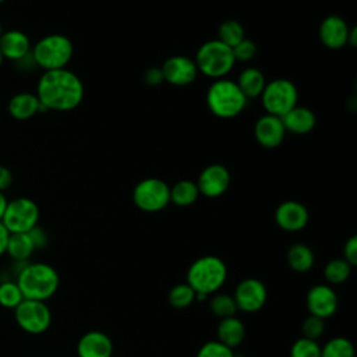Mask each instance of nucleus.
I'll return each mask as SVG.
<instances>
[{
	"mask_svg": "<svg viewBox=\"0 0 357 357\" xmlns=\"http://www.w3.org/2000/svg\"><path fill=\"white\" fill-rule=\"evenodd\" d=\"M290 357H321V346L317 340L301 336L291 344Z\"/></svg>",
	"mask_w": 357,
	"mask_h": 357,
	"instance_id": "473e14b6",
	"label": "nucleus"
},
{
	"mask_svg": "<svg viewBox=\"0 0 357 357\" xmlns=\"http://www.w3.org/2000/svg\"><path fill=\"white\" fill-rule=\"evenodd\" d=\"M0 53L3 59L20 61L31 53V40L26 33L18 29L4 31L0 38Z\"/></svg>",
	"mask_w": 357,
	"mask_h": 357,
	"instance_id": "6ab92c4d",
	"label": "nucleus"
},
{
	"mask_svg": "<svg viewBox=\"0 0 357 357\" xmlns=\"http://www.w3.org/2000/svg\"><path fill=\"white\" fill-rule=\"evenodd\" d=\"M324 331H325V319L314 315H308L301 325L303 336L312 340H317L318 337H321Z\"/></svg>",
	"mask_w": 357,
	"mask_h": 357,
	"instance_id": "f704fd0d",
	"label": "nucleus"
},
{
	"mask_svg": "<svg viewBox=\"0 0 357 357\" xmlns=\"http://www.w3.org/2000/svg\"><path fill=\"white\" fill-rule=\"evenodd\" d=\"M230 180V172L226 166L220 163H212L201 172L195 183L199 194L206 198H218L227 191Z\"/></svg>",
	"mask_w": 357,
	"mask_h": 357,
	"instance_id": "4468645a",
	"label": "nucleus"
},
{
	"mask_svg": "<svg viewBox=\"0 0 357 357\" xmlns=\"http://www.w3.org/2000/svg\"><path fill=\"white\" fill-rule=\"evenodd\" d=\"M286 135L284 126L280 117L272 114H262L254 126V137L257 142L268 149L279 146Z\"/></svg>",
	"mask_w": 357,
	"mask_h": 357,
	"instance_id": "dca6fc26",
	"label": "nucleus"
},
{
	"mask_svg": "<svg viewBox=\"0 0 357 357\" xmlns=\"http://www.w3.org/2000/svg\"><path fill=\"white\" fill-rule=\"evenodd\" d=\"M39 222V206L26 197L7 202L1 223L10 233H28Z\"/></svg>",
	"mask_w": 357,
	"mask_h": 357,
	"instance_id": "1a4fd4ad",
	"label": "nucleus"
},
{
	"mask_svg": "<svg viewBox=\"0 0 357 357\" xmlns=\"http://www.w3.org/2000/svg\"><path fill=\"white\" fill-rule=\"evenodd\" d=\"M8 237H10V231L6 229V226H4V225L1 223V220H0V257H1L3 254H6Z\"/></svg>",
	"mask_w": 357,
	"mask_h": 357,
	"instance_id": "a19ab883",
	"label": "nucleus"
},
{
	"mask_svg": "<svg viewBox=\"0 0 357 357\" xmlns=\"http://www.w3.org/2000/svg\"><path fill=\"white\" fill-rule=\"evenodd\" d=\"M227 279V266L225 261L216 255H204L197 258L188 268L185 283H188L195 294L211 296L220 290Z\"/></svg>",
	"mask_w": 357,
	"mask_h": 357,
	"instance_id": "7ed1b4c3",
	"label": "nucleus"
},
{
	"mask_svg": "<svg viewBox=\"0 0 357 357\" xmlns=\"http://www.w3.org/2000/svg\"><path fill=\"white\" fill-rule=\"evenodd\" d=\"M245 38L244 28L237 20H226L218 28V40L229 47H234Z\"/></svg>",
	"mask_w": 357,
	"mask_h": 357,
	"instance_id": "c85d7f7f",
	"label": "nucleus"
},
{
	"mask_svg": "<svg viewBox=\"0 0 357 357\" xmlns=\"http://www.w3.org/2000/svg\"><path fill=\"white\" fill-rule=\"evenodd\" d=\"M35 251L28 233H10L6 252L13 261H28Z\"/></svg>",
	"mask_w": 357,
	"mask_h": 357,
	"instance_id": "a878e982",
	"label": "nucleus"
},
{
	"mask_svg": "<svg viewBox=\"0 0 357 357\" xmlns=\"http://www.w3.org/2000/svg\"><path fill=\"white\" fill-rule=\"evenodd\" d=\"M144 81L149 86L160 85L165 81L160 67H149V68H146L145 73H144Z\"/></svg>",
	"mask_w": 357,
	"mask_h": 357,
	"instance_id": "58836bf2",
	"label": "nucleus"
},
{
	"mask_svg": "<svg viewBox=\"0 0 357 357\" xmlns=\"http://www.w3.org/2000/svg\"><path fill=\"white\" fill-rule=\"evenodd\" d=\"M199 197V190L195 181L180 180L170 187V202L177 206H190Z\"/></svg>",
	"mask_w": 357,
	"mask_h": 357,
	"instance_id": "393cba45",
	"label": "nucleus"
},
{
	"mask_svg": "<svg viewBox=\"0 0 357 357\" xmlns=\"http://www.w3.org/2000/svg\"><path fill=\"white\" fill-rule=\"evenodd\" d=\"M286 261L291 271L304 273L308 272L315 262L314 251L304 243H294L287 248Z\"/></svg>",
	"mask_w": 357,
	"mask_h": 357,
	"instance_id": "b1692460",
	"label": "nucleus"
},
{
	"mask_svg": "<svg viewBox=\"0 0 357 357\" xmlns=\"http://www.w3.org/2000/svg\"><path fill=\"white\" fill-rule=\"evenodd\" d=\"M233 298L238 311L257 312L265 305L268 300V290L259 279L247 278L238 282L234 289Z\"/></svg>",
	"mask_w": 357,
	"mask_h": 357,
	"instance_id": "9b49d317",
	"label": "nucleus"
},
{
	"mask_svg": "<svg viewBox=\"0 0 357 357\" xmlns=\"http://www.w3.org/2000/svg\"><path fill=\"white\" fill-rule=\"evenodd\" d=\"M74 53L70 38L61 33L46 35L31 49L33 63L45 71L66 68Z\"/></svg>",
	"mask_w": 357,
	"mask_h": 357,
	"instance_id": "39448f33",
	"label": "nucleus"
},
{
	"mask_svg": "<svg viewBox=\"0 0 357 357\" xmlns=\"http://www.w3.org/2000/svg\"><path fill=\"white\" fill-rule=\"evenodd\" d=\"M305 305L310 315L326 319L336 314L339 298L331 284L318 283L311 286L307 291Z\"/></svg>",
	"mask_w": 357,
	"mask_h": 357,
	"instance_id": "f8f14e48",
	"label": "nucleus"
},
{
	"mask_svg": "<svg viewBox=\"0 0 357 357\" xmlns=\"http://www.w3.org/2000/svg\"><path fill=\"white\" fill-rule=\"evenodd\" d=\"M167 301L173 308H187L195 301V291L188 283H178L169 290Z\"/></svg>",
	"mask_w": 357,
	"mask_h": 357,
	"instance_id": "7c9ffc66",
	"label": "nucleus"
},
{
	"mask_svg": "<svg viewBox=\"0 0 357 357\" xmlns=\"http://www.w3.org/2000/svg\"><path fill=\"white\" fill-rule=\"evenodd\" d=\"M3 1H6V0H0V3H3Z\"/></svg>",
	"mask_w": 357,
	"mask_h": 357,
	"instance_id": "49530a36",
	"label": "nucleus"
},
{
	"mask_svg": "<svg viewBox=\"0 0 357 357\" xmlns=\"http://www.w3.org/2000/svg\"><path fill=\"white\" fill-rule=\"evenodd\" d=\"M7 198H6V195H4V192L3 191H0V220H1V218H3V215H4V211H6V206H7Z\"/></svg>",
	"mask_w": 357,
	"mask_h": 357,
	"instance_id": "79ce46f5",
	"label": "nucleus"
},
{
	"mask_svg": "<svg viewBox=\"0 0 357 357\" xmlns=\"http://www.w3.org/2000/svg\"><path fill=\"white\" fill-rule=\"evenodd\" d=\"M163 79L173 86H187L192 84L198 75V68L194 59L176 54L165 60L160 66Z\"/></svg>",
	"mask_w": 357,
	"mask_h": 357,
	"instance_id": "ddd939ff",
	"label": "nucleus"
},
{
	"mask_svg": "<svg viewBox=\"0 0 357 357\" xmlns=\"http://www.w3.org/2000/svg\"><path fill=\"white\" fill-rule=\"evenodd\" d=\"M3 33H4V28H3V24H1V21H0V38H1Z\"/></svg>",
	"mask_w": 357,
	"mask_h": 357,
	"instance_id": "c03bdc74",
	"label": "nucleus"
},
{
	"mask_svg": "<svg viewBox=\"0 0 357 357\" xmlns=\"http://www.w3.org/2000/svg\"><path fill=\"white\" fill-rule=\"evenodd\" d=\"M113 350L110 336L102 331L85 332L77 343L78 357H112Z\"/></svg>",
	"mask_w": 357,
	"mask_h": 357,
	"instance_id": "a211bd4d",
	"label": "nucleus"
},
{
	"mask_svg": "<svg viewBox=\"0 0 357 357\" xmlns=\"http://www.w3.org/2000/svg\"><path fill=\"white\" fill-rule=\"evenodd\" d=\"M22 300H24V296L15 280H6L0 283V305L1 307L14 310Z\"/></svg>",
	"mask_w": 357,
	"mask_h": 357,
	"instance_id": "2f4dec72",
	"label": "nucleus"
},
{
	"mask_svg": "<svg viewBox=\"0 0 357 357\" xmlns=\"http://www.w3.org/2000/svg\"><path fill=\"white\" fill-rule=\"evenodd\" d=\"M307 208L298 201H284L275 209V222L284 231H300L308 223Z\"/></svg>",
	"mask_w": 357,
	"mask_h": 357,
	"instance_id": "2eb2a0df",
	"label": "nucleus"
},
{
	"mask_svg": "<svg viewBox=\"0 0 357 357\" xmlns=\"http://www.w3.org/2000/svg\"><path fill=\"white\" fill-rule=\"evenodd\" d=\"M195 357H236V353L219 340H209L199 347Z\"/></svg>",
	"mask_w": 357,
	"mask_h": 357,
	"instance_id": "72a5a7b5",
	"label": "nucleus"
},
{
	"mask_svg": "<svg viewBox=\"0 0 357 357\" xmlns=\"http://www.w3.org/2000/svg\"><path fill=\"white\" fill-rule=\"evenodd\" d=\"M42 110L45 109L42 107L36 93L20 92L15 93L8 102V113L15 120H29Z\"/></svg>",
	"mask_w": 357,
	"mask_h": 357,
	"instance_id": "412c9836",
	"label": "nucleus"
},
{
	"mask_svg": "<svg viewBox=\"0 0 357 357\" xmlns=\"http://www.w3.org/2000/svg\"><path fill=\"white\" fill-rule=\"evenodd\" d=\"M236 82L247 99L259 98L266 85L264 73L257 67L244 68Z\"/></svg>",
	"mask_w": 357,
	"mask_h": 357,
	"instance_id": "5701e85b",
	"label": "nucleus"
},
{
	"mask_svg": "<svg viewBox=\"0 0 357 357\" xmlns=\"http://www.w3.org/2000/svg\"><path fill=\"white\" fill-rule=\"evenodd\" d=\"M14 317L18 326L29 335L46 332L52 324V312L45 301L24 298L15 308Z\"/></svg>",
	"mask_w": 357,
	"mask_h": 357,
	"instance_id": "9d476101",
	"label": "nucleus"
},
{
	"mask_svg": "<svg viewBox=\"0 0 357 357\" xmlns=\"http://www.w3.org/2000/svg\"><path fill=\"white\" fill-rule=\"evenodd\" d=\"M353 343L343 336H335L321 346V357H354Z\"/></svg>",
	"mask_w": 357,
	"mask_h": 357,
	"instance_id": "c756f323",
	"label": "nucleus"
},
{
	"mask_svg": "<svg viewBox=\"0 0 357 357\" xmlns=\"http://www.w3.org/2000/svg\"><path fill=\"white\" fill-rule=\"evenodd\" d=\"M351 268L343 258H333L325 265L324 278L329 284H342L350 278Z\"/></svg>",
	"mask_w": 357,
	"mask_h": 357,
	"instance_id": "cd10ccee",
	"label": "nucleus"
},
{
	"mask_svg": "<svg viewBox=\"0 0 357 357\" xmlns=\"http://www.w3.org/2000/svg\"><path fill=\"white\" fill-rule=\"evenodd\" d=\"M36 96L45 110L70 112L81 105L84 84L67 68L45 71L38 81Z\"/></svg>",
	"mask_w": 357,
	"mask_h": 357,
	"instance_id": "f257e3e1",
	"label": "nucleus"
},
{
	"mask_svg": "<svg viewBox=\"0 0 357 357\" xmlns=\"http://www.w3.org/2000/svg\"><path fill=\"white\" fill-rule=\"evenodd\" d=\"M347 45L356 46V28H350L349 38H347Z\"/></svg>",
	"mask_w": 357,
	"mask_h": 357,
	"instance_id": "37998d69",
	"label": "nucleus"
},
{
	"mask_svg": "<svg viewBox=\"0 0 357 357\" xmlns=\"http://www.w3.org/2000/svg\"><path fill=\"white\" fill-rule=\"evenodd\" d=\"M280 119L286 132L289 131L297 135H304L311 132L317 124L315 113L311 109L300 105H296L291 110H289Z\"/></svg>",
	"mask_w": 357,
	"mask_h": 357,
	"instance_id": "aec40b11",
	"label": "nucleus"
},
{
	"mask_svg": "<svg viewBox=\"0 0 357 357\" xmlns=\"http://www.w3.org/2000/svg\"><path fill=\"white\" fill-rule=\"evenodd\" d=\"M194 61L198 73L213 79L226 78L236 63L231 47L218 39H211L202 43L195 53Z\"/></svg>",
	"mask_w": 357,
	"mask_h": 357,
	"instance_id": "423d86ee",
	"label": "nucleus"
},
{
	"mask_svg": "<svg viewBox=\"0 0 357 357\" xmlns=\"http://www.w3.org/2000/svg\"><path fill=\"white\" fill-rule=\"evenodd\" d=\"M350 26L349 24L339 15L326 17L318 29L319 40L328 49H340L347 45Z\"/></svg>",
	"mask_w": 357,
	"mask_h": 357,
	"instance_id": "f3484780",
	"label": "nucleus"
},
{
	"mask_svg": "<svg viewBox=\"0 0 357 357\" xmlns=\"http://www.w3.org/2000/svg\"><path fill=\"white\" fill-rule=\"evenodd\" d=\"M135 206L144 212H159L170 204V185L158 177L138 181L132 190Z\"/></svg>",
	"mask_w": 357,
	"mask_h": 357,
	"instance_id": "6e6552de",
	"label": "nucleus"
},
{
	"mask_svg": "<svg viewBox=\"0 0 357 357\" xmlns=\"http://www.w3.org/2000/svg\"><path fill=\"white\" fill-rule=\"evenodd\" d=\"M216 335H218L216 340H219L225 346L234 350L236 347H238L243 343V340L245 337V326H244L243 321L236 315L223 318L218 324Z\"/></svg>",
	"mask_w": 357,
	"mask_h": 357,
	"instance_id": "4be33fe9",
	"label": "nucleus"
},
{
	"mask_svg": "<svg viewBox=\"0 0 357 357\" xmlns=\"http://www.w3.org/2000/svg\"><path fill=\"white\" fill-rule=\"evenodd\" d=\"M3 60H4V59H3V56H1V53H0V67H1V64H3Z\"/></svg>",
	"mask_w": 357,
	"mask_h": 357,
	"instance_id": "a18cd8bd",
	"label": "nucleus"
},
{
	"mask_svg": "<svg viewBox=\"0 0 357 357\" xmlns=\"http://www.w3.org/2000/svg\"><path fill=\"white\" fill-rule=\"evenodd\" d=\"M259 98L268 114L282 117L297 105L298 91L290 79L275 78L266 82Z\"/></svg>",
	"mask_w": 357,
	"mask_h": 357,
	"instance_id": "0eeeda50",
	"label": "nucleus"
},
{
	"mask_svg": "<svg viewBox=\"0 0 357 357\" xmlns=\"http://www.w3.org/2000/svg\"><path fill=\"white\" fill-rule=\"evenodd\" d=\"M257 45L254 40L248 39V38H244L240 43H237L231 52H233V56H234V60L236 61H250L252 60L255 56H257Z\"/></svg>",
	"mask_w": 357,
	"mask_h": 357,
	"instance_id": "c9c22d12",
	"label": "nucleus"
},
{
	"mask_svg": "<svg viewBox=\"0 0 357 357\" xmlns=\"http://www.w3.org/2000/svg\"><path fill=\"white\" fill-rule=\"evenodd\" d=\"M17 284L28 300L46 301L59 289L60 278L57 271L45 262H28L17 273Z\"/></svg>",
	"mask_w": 357,
	"mask_h": 357,
	"instance_id": "f03ea898",
	"label": "nucleus"
},
{
	"mask_svg": "<svg viewBox=\"0 0 357 357\" xmlns=\"http://www.w3.org/2000/svg\"><path fill=\"white\" fill-rule=\"evenodd\" d=\"M205 100L208 109L220 119H233L238 116L248 102L237 82L227 78L215 79L206 91Z\"/></svg>",
	"mask_w": 357,
	"mask_h": 357,
	"instance_id": "20e7f679",
	"label": "nucleus"
},
{
	"mask_svg": "<svg viewBox=\"0 0 357 357\" xmlns=\"http://www.w3.org/2000/svg\"><path fill=\"white\" fill-rule=\"evenodd\" d=\"M13 184V173L8 167L0 165V191H6Z\"/></svg>",
	"mask_w": 357,
	"mask_h": 357,
	"instance_id": "ea45409f",
	"label": "nucleus"
},
{
	"mask_svg": "<svg viewBox=\"0 0 357 357\" xmlns=\"http://www.w3.org/2000/svg\"><path fill=\"white\" fill-rule=\"evenodd\" d=\"M28 234L31 237V241H32L35 250H42V248H45L47 245V241H49L47 233L40 226L36 225L33 229H31L28 231Z\"/></svg>",
	"mask_w": 357,
	"mask_h": 357,
	"instance_id": "4c0bfd02",
	"label": "nucleus"
},
{
	"mask_svg": "<svg viewBox=\"0 0 357 357\" xmlns=\"http://www.w3.org/2000/svg\"><path fill=\"white\" fill-rule=\"evenodd\" d=\"M208 304H209V310L212 311V314L220 319L234 317L236 312L238 311L233 296L227 294V293L216 291V293L211 294L208 298Z\"/></svg>",
	"mask_w": 357,
	"mask_h": 357,
	"instance_id": "bb28decb",
	"label": "nucleus"
},
{
	"mask_svg": "<svg viewBox=\"0 0 357 357\" xmlns=\"http://www.w3.org/2000/svg\"><path fill=\"white\" fill-rule=\"evenodd\" d=\"M343 259L351 266L357 265V236H350L343 245Z\"/></svg>",
	"mask_w": 357,
	"mask_h": 357,
	"instance_id": "e433bc0d",
	"label": "nucleus"
}]
</instances>
